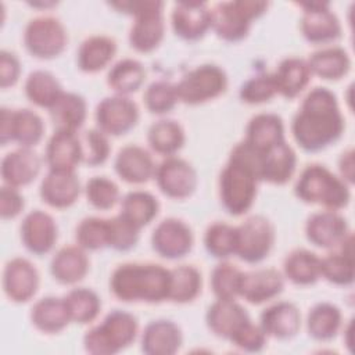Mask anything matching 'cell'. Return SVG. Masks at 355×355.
Here are the masks:
<instances>
[{
    "label": "cell",
    "mask_w": 355,
    "mask_h": 355,
    "mask_svg": "<svg viewBox=\"0 0 355 355\" xmlns=\"http://www.w3.org/2000/svg\"><path fill=\"white\" fill-rule=\"evenodd\" d=\"M311 73L322 79H340L351 67L348 53L341 47H326L312 53L308 58Z\"/></svg>",
    "instance_id": "obj_36"
},
{
    "label": "cell",
    "mask_w": 355,
    "mask_h": 355,
    "mask_svg": "<svg viewBox=\"0 0 355 355\" xmlns=\"http://www.w3.org/2000/svg\"><path fill=\"white\" fill-rule=\"evenodd\" d=\"M39 287V273L32 262L25 258L8 261L3 272V288L14 302L31 300Z\"/></svg>",
    "instance_id": "obj_19"
},
{
    "label": "cell",
    "mask_w": 355,
    "mask_h": 355,
    "mask_svg": "<svg viewBox=\"0 0 355 355\" xmlns=\"http://www.w3.org/2000/svg\"><path fill=\"white\" fill-rule=\"evenodd\" d=\"M286 277L294 284L308 286L315 283L320 275V258L308 250L291 251L283 262Z\"/></svg>",
    "instance_id": "obj_38"
},
{
    "label": "cell",
    "mask_w": 355,
    "mask_h": 355,
    "mask_svg": "<svg viewBox=\"0 0 355 355\" xmlns=\"http://www.w3.org/2000/svg\"><path fill=\"white\" fill-rule=\"evenodd\" d=\"M258 182L254 169L230 154L219 176V197L223 208L236 216L245 214L255 200Z\"/></svg>",
    "instance_id": "obj_5"
},
{
    "label": "cell",
    "mask_w": 355,
    "mask_h": 355,
    "mask_svg": "<svg viewBox=\"0 0 355 355\" xmlns=\"http://www.w3.org/2000/svg\"><path fill=\"white\" fill-rule=\"evenodd\" d=\"M0 143L6 146L10 141L18 143L21 147L31 148L42 140L44 125L42 118L31 110H0Z\"/></svg>",
    "instance_id": "obj_11"
},
{
    "label": "cell",
    "mask_w": 355,
    "mask_h": 355,
    "mask_svg": "<svg viewBox=\"0 0 355 355\" xmlns=\"http://www.w3.org/2000/svg\"><path fill=\"white\" fill-rule=\"evenodd\" d=\"M175 33L184 40H198L211 28V10L204 1H178L172 10Z\"/></svg>",
    "instance_id": "obj_18"
},
{
    "label": "cell",
    "mask_w": 355,
    "mask_h": 355,
    "mask_svg": "<svg viewBox=\"0 0 355 355\" xmlns=\"http://www.w3.org/2000/svg\"><path fill=\"white\" fill-rule=\"evenodd\" d=\"M302 11L301 32L311 43H330L340 37L341 25L327 1L300 3Z\"/></svg>",
    "instance_id": "obj_13"
},
{
    "label": "cell",
    "mask_w": 355,
    "mask_h": 355,
    "mask_svg": "<svg viewBox=\"0 0 355 355\" xmlns=\"http://www.w3.org/2000/svg\"><path fill=\"white\" fill-rule=\"evenodd\" d=\"M76 241L83 250H101L110 243V220L104 218H85L76 227Z\"/></svg>",
    "instance_id": "obj_45"
},
{
    "label": "cell",
    "mask_w": 355,
    "mask_h": 355,
    "mask_svg": "<svg viewBox=\"0 0 355 355\" xmlns=\"http://www.w3.org/2000/svg\"><path fill=\"white\" fill-rule=\"evenodd\" d=\"M283 276L273 268L243 272L239 295L251 304H262L282 293Z\"/></svg>",
    "instance_id": "obj_21"
},
{
    "label": "cell",
    "mask_w": 355,
    "mask_h": 355,
    "mask_svg": "<svg viewBox=\"0 0 355 355\" xmlns=\"http://www.w3.org/2000/svg\"><path fill=\"white\" fill-rule=\"evenodd\" d=\"M154 178L159 190L171 198L189 197L197 186L194 168L187 161L172 155L155 166Z\"/></svg>",
    "instance_id": "obj_14"
},
{
    "label": "cell",
    "mask_w": 355,
    "mask_h": 355,
    "mask_svg": "<svg viewBox=\"0 0 355 355\" xmlns=\"http://www.w3.org/2000/svg\"><path fill=\"white\" fill-rule=\"evenodd\" d=\"M62 87L53 73L49 71H33L25 82V94L36 105L51 108L62 94Z\"/></svg>",
    "instance_id": "obj_40"
},
{
    "label": "cell",
    "mask_w": 355,
    "mask_h": 355,
    "mask_svg": "<svg viewBox=\"0 0 355 355\" xmlns=\"http://www.w3.org/2000/svg\"><path fill=\"white\" fill-rule=\"evenodd\" d=\"M136 334V318L129 312L114 309L100 324L92 327L85 334L83 345L93 355H112L130 345Z\"/></svg>",
    "instance_id": "obj_6"
},
{
    "label": "cell",
    "mask_w": 355,
    "mask_h": 355,
    "mask_svg": "<svg viewBox=\"0 0 355 355\" xmlns=\"http://www.w3.org/2000/svg\"><path fill=\"white\" fill-rule=\"evenodd\" d=\"M306 326L312 338L319 341H329L338 333L341 326V312L333 304H316L308 313Z\"/></svg>",
    "instance_id": "obj_41"
},
{
    "label": "cell",
    "mask_w": 355,
    "mask_h": 355,
    "mask_svg": "<svg viewBox=\"0 0 355 355\" xmlns=\"http://www.w3.org/2000/svg\"><path fill=\"white\" fill-rule=\"evenodd\" d=\"M82 161L87 165H101L110 155V144L105 135L98 129H89L80 136Z\"/></svg>",
    "instance_id": "obj_51"
},
{
    "label": "cell",
    "mask_w": 355,
    "mask_h": 355,
    "mask_svg": "<svg viewBox=\"0 0 355 355\" xmlns=\"http://www.w3.org/2000/svg\"><path fill=\"white\" fill-rule=\"evenodd\" d=\"M69 318L76 323H90L98 315L101 301L98 295L89 288H73L64 297Z\"/></svg>",
    "instance_id": "obj_44"
},
{
    "label": "cell",
    "mask_w": 355,
    "mask_h": 355,
    "mask_svg": "<svg viewBox=\"0 0 355 355\" xmlns=\"http://www.w3.org/2000/svg\"><path fill=\"white\" fill-rule=\"evenodd\" d=\"M115 172L128 183H146L154 176L155 165L147 150L140 146H125L119 150L115 162Z\"/></svg>",
    "instance_id": "obj_24"
},
{
    "label": "cell",
    "mask_w": 355,
    "mask_h": 355,
    "mask_svg": "<svg viewBox=\"0 0 355 355\" xmlns=\"http://www.w3.org/2000/svg\"><path fill=\"white\" fill-rule=\"evenodd\" d=\"M294 191L304 202L319 204L330 211L341 209L349 201L347 183L319 164L304 168L294 186Z\"/></svg>",
    "instance_id": "obj_3"
},
{
    "label": "cell",
    "mask_w": 355,
    "mask_h": 355,
    "mask_svg": "<svg viewBox=\"0 0 355 355\" xmlns=\"http://www.w3.org/2000/svg\"><path fill=\"white\" fill-rule=\"evenodd\" d=\"M266 336L287 340L294 337L301 326L298 308L287 301L276 302L261 313V324Z\"/></svg>",
    "instance_id": "obj_26"
},
{
    "label": "cell",
    "mask_w": 355,
    "mask_h": 355,
    "mask_svg": "<svg viewBox=\"0 0 355 355\" xmlns=\"http://www.w3.org/2000/svg\"><path fill=\"white\" fill-rule=\"evenodd\" d=\"M159 204L157 198L141 190L129 191L121 201L119 215L139 230L148 225L158 214Z\"/></svg>",
    "instance_id": "obj_37"
},
{
    "label": "cell",
    "mask_w": 355,
    "mask_h": 355,
    "mask_svg": "<svg viewBox=\"0 0 355 355\" xmlns=\"http://www.w3.org/2000/svg\"><path fill=\"white\" fill-rule=\"evenodd\" d=\"M110 243L118 251H128L136 245L139 240V229L125 220L121 215L110 218Z\"/></svg>",
    "instance_id": "obj_52"
},
{
    "label": "cell",
    "mask_w": 355,
    "mask_h": 355,
    "mask_svg": "<svg viewBox=\"0 0 355 355\" xmlns=\"http://www.w3.org/2000/svg\"><path fill=\"white\" fill-rule=\"evenodd\" d=\"M40 171L39 155L28 148L21 147L8 153L1 161V178L7 186L19 187L31 183Z\"/></svg>",
    "instance_id": "obj_28"
},
{
    "label": "cell",
    "mask_w": 355,
    "mask_h": 355,
    "mask_svg": "<svg viewBox=\"0 0 355 355\" xmlns=\"http://www.w3.org/2000/svg\"><path fill=\"white\" fill-rule=\"evenodd\" d=\"M255 154L257 175L259 180L283 184L293 176L295 171L297 157L294 150L286 143V140L270 147L266 151H255Z\"/></svg>",
    "instance_id": "obj_16"
},
{
    "label": "cell",
    "mask_w": 355,
    "mask_h": 355,
    "mask_svg": "<svg viewBox=\"0 0 355 355\" xmlns=\"http://www.w3.org/2000/svg\"><path fill=\"white\" fill-rule=\"evenodd\" d=\"M21 72V65L14 53H10L7 50L0 51V86L1 89L12 86Z\"/></svg>",
    "instance_id": "obj_55"
},
{
    "label": "cell",
    "mask_w": 355,
    "mask_h": 355,
    "mask_svg": "<svg viewBox=\"0 0 355 355\" xmlns=\"http://www.w3.org/2000/svg\"><path fill=\"white\" fill-rule=\"evenodd\" d=\"M143 100L146 108L153 114H166L172 111L179 101L176 85L166 80H157L147 86Z\"/></svg>",
    "instance_id": "obj_48"
},
{
    "label": "cell",
    "mask_w": 355,
    "mask_h": 355,
    "mask_svg": "<svg viewBox=\"0 0 355 355\" xmlns=\"http://www.w3.org/2000/svg\"><path fill=\"white\" fill-rule=\"evenodd\" d=\"M147 140L155 153L171 157L183 147L184 130L176 121L159 119L150 126Z\"/></svg>",
    "instance_id": "obj_39"
},
{
    "label": "cell",
    "mask_w": 355,
    "mask_h": 355,
    "mask_svg": "<svg viewBox=\"0 0 355 355\" xmlns=\"http://www.w3.org/2000/svg\"><path fill=\"white\" fill-rule=\"evenodd\" d=\"M146 71L141 62L133 58H123L112 65L108 72V86L121 96L136 92L144 82Z\"/></svg>",
    "instance_id": "obj_42"
},
{
    "label": "cell",
    "mask_w": 355,
    "mask_h": 355,
    "mask_svg": "<svg viewBox=\"0 0 355 355\" xmlns=\"http://www.w3.org/2000/svg\"><path fill=\"white\" fill-rule=\"evenodd\" d=\"M53 277L62 284H73L85 277L89 259L79 245H67L57 251L50 263Z\"/></svg>",
    "instance_id": "obj_30"
},
{
    "label": "cell",
    "mask_w": 355,
    "mask_h": 355,
    "mask_svg": "<svg viewBox=\"0 0 355 355\" xmlns=\"http://www.w3.org/2000/svg\"><path fill=\"white\" fill-rule=\"evenodd\" d=\"M277 93L273 73H259L247 79L240 87V98L247 104L269 101Z\"/></svg>",
    "instance_id": "obj_49"
},
{
    "label": "cell",
    "mask_w": 355,
    "mask_h": 355,
    "mask_svg": "<svg viewBox=\"0 0 355 355\" xmlns=\"http://www.w3.org/2000/svg\"><path fill=\"white\" fill-rule=\"evenodd\" d=\"M21 240L32 254H47L57 240L54 219L40 209L29 212L21 225Z\"/></svg>",
    "instance_id": "obj_20"
},
{
    "label": "cell",
    "mask_w": 355,
    "mask_h": 355,
    "mask_svg": "<svg viewBox=\"0 0 355 355\" xmlns=\"http://www.w3.org/2000/svg\"><path fill=\"white\" fill-rule=\"evenodd\" d=\"M311 75L312 73L305 60L297 57L284 58L273 73L277 93L286 98L297 97L309 83Z\"/></svg>",
    "instance_id": "obj_31"
},
{
    "label": "cell",
    "mask_w": 355,
    "mask_h": 355,
    "mask_svg": "<svg viewBox=\"0 0 355 355\" xmlns=\"http://www.w3.org/2000/svg\"><path fill=\"white\" fill-rule=\"evenodd\" d=\"M183 341L176 323L168 319L150 322L141 336V351L148 355H172L178 352Z\"/></svg>",
    "instance_id": "obj_27"
},
{
    "label": "cell",
    "mask_w": 355,
    "mask_h": 355,
    "mask_svg": "<svg viewBox=\"0 0 355 355\" xmlns=\"http://www.w3.org/2000/svg\"><path fill=\"white\" fill-rule=\"evenodd\" d=\"M201 291V273L191 265H182L171 270L168 300L179 304L193 301Z\"/></svg>",
    "instance_id": "obj_43"
},
{
    "label": "cell",
    "mask_w": 355,
    "mask_h": 355,
    "mask_svg": "<svg viewBox=\"0 0 355 355\" xmlns=\"http://www.w3.org/2000/svg\"><path fill=\"white\" fill-rule=\"evenodd\" d=\"M275 241L272 223L261 215L247 218L236 226V255L248 262L257 263L268 257Z\"/></svg>",
    "instance_id": "obj_9"
},
{
    "label": "cell",
    "mask_w": 355,
    "mask_h": 355,
    "mask_svg": "<svg viewBox=\"0 0 355 355\" xmlns=\"http://www.w3.org/2000/svg\"><path fill=\"white\" fill-rule=\"evenodd\" d=\"M115 40L97 35L85 39L78 50V67L83 72H97L103 69L115 55Z\"/></svg>",
    "instance_id": "obj_35"
},
{
    "label": "cell",
    "mask_w": 355,
    "mask_h": 355,
    "mask_svg": "<svg viewBox=\"0 0 355 355\" xmlns=\"http://www.w3.org/2000/svg\"><path fill=\"white\" fill-rule=\"evenodd\" d=\"M266 1L237 0L222 1L211 8V28L226 42H239L250 31L251 21L268 8Z\"/></svg>",
    "instance_id": "obj_7"
},
{
    "label": "cell",
    "mask_w": 355,
    "mask_h": 355,
    "mask_svg": "<svg viewBox=\"0 0 355 355\" xmlns=\"http://www.w3.org/2000/svg\"><path fill=\"white\" fill-rule=\"evenodd\" d=\"M244 141L255 151H266L270 147L284 141L283 121L276 114H257L245 128Z\"/></svg>",
    "instance_id": "obj_29"
},
{
    "label": "cell",
    "mask_w": 355,
    "mask_h": 355,
    "mask_svg": "<svg viewBox=\"0 0 355 355\" xmlns=\"http://www.w3.org/2000/svg\"><path fill=\"white\" fill-rule=\"evenodd\" d=\"M230 341L245 352H259L265 347L266 334L261 326H255L250 320L230 338Z\"/></svg>",
    "instance_id": "obj_53"
},
{
    "label": "cell",
    "mask_w": 355,
    "mask_h": 355,
    "mask_svg": "<svg viewBox=\"0 0 355 355\" xmlns=\"http://www.w3.org/2000/svg\"><path fill=\"white\" fill-rule=\"evenodd\" d=\"M344 130L336 96L326 87L312 89L293 118L291 132L301 148L319 151L334 143Z\"/></svg>",
    "instance_id": "obj_1"
},
{
    "label": "cell",
    "mask_w": 355,
    "mask_h": 355,
    "mask_svg": "<svg viewBox=\"0 0 355 355\" xmlns=\"http://www.w3.org/2000/svg\"><path fill=\"white\" fill-rule=\"evenodd\" d=\"M24 208V198L15 187L4 184L0 189V215L3 219L15 218Z\"/></svg>",
    "instance_id": "obj_54"
},
{
    "label": "cell",
    "mask_w": 355,
    "mask_h": 355,
    "mask_svg": "<svg viewBox=\"0 0 355 355\" xmlns=\"http://www.w3.org/2000/svg\"><path fill=\"white\" fill-rule=\"evenodd\" d=\"M204 244L215 258H227L236 252V226L215 222L205 230Z\"/></svg>",
    "instance_id": "obj_46"
},
{
    "label": "cell",
    "mask_w": 355,
    "mask_h": 355,
    "mask_svg": "<svg viewBox=\"0 0 355 355\" xmlns=\"http://www.w3.org/2000/svg\"><path fill=\"white\" fill-rule=\"evenodd\" d=\"M338 165H340V172L343 175V180L352 183L354 182V151L348 150L343 153Z\"/></svg>",
    "instance_id": "obj_56"
},
{
    "label": "cell",
    "mask_w": 355,
    "mask_h": 355,
    "mask_svg": "<svg viewBox=\"0 0 355 355\" xmlns=\"http://www.w3.org/2000/svg\"><path fill=\"white\" fill-rule=\"evenodd\" d=\"M31 319L43 333H58L71 322L64 298L57 297H44L35 302Z\"/></svg>",
    "instance_id": "obj_33"
},
{
    "label": "cell",
    "mask_w": 355,
    "mask_h": 355,
    "mask_svg": "<svg viewBox=\"0 0 355 355\" xmlns=\"http://www.w3.org/2000/svg\"><path fill=\"white\" fill-rule=\"evenodd\" d=\"M86 197L94 208L110 209L118 201L119 190L112 180L104 176H94L86 184Z\"/></svg>",
    "instance_id": "obj_50"
},
{
    "label": "cell",
    "mask_w": 355,
    "mask_h": 355,
    "mask_svg": "<svg viewBox=\"0 0 355 355\" xmlns=\"http://www.w3.org/2000/svg\"><path fill=\"white\" fill-rule=\"evenodd\" d=\"M111 7L116 8L121 12L135 15V22L129 32V43L135 50L140 53H150L161 43L165 31L162 1H114Z\"/></svg>",
    "instance_id": "obj_4"
},
{
    "label": "cell",
    "mask_w": 355,
    "mask_h": 355,
    "mask_svg": "<svg viewBox=\"0 0 355 355\" xmlns=\"http://www.w3.org/2000/svg\"><path fill=\"white\" fill-rule=\"evenodd\" d=\"M308 240L322 248L338 247L351 233L345 218L336 211H320L312 214L305 225Z\"/></svg>",
    "instance_id": "obj_17"
},
{
    "label": "cell",
    "mask_w": 355,
    "mask_h": 355,
    "mask_svg": "<svg viewBox=\"0 0 355 355\" xmlns=\"http://www.w3.org/2000/svg\"><path fill=\"white\" fill-rule=\"evenodd\" d=\"M110 287L125 302H161L169 297L171 270L157 263H123L112 272Z\"/></svg>",
    "instance_id": "obj_2"
},
{
    "label": "cell",
    "mask_w": 355,
    "mask_h": 355,
    "mask_svg": "<svg viewBox=\"0 0 355 355\" xmlns=\"http://www.w3.org/2000/svg\"><path fill=\"white\" fill-rule=\"evenodd\" d=\"M80 193V184L75 172L50 171L40 184L42 200L54 208L72 205Z\"/></svg>",
    "instance_id": "obj_25"
},
{
    "label": "cell",
    "mask_w": 355,
    "mask_h": 355,
    "mask_svg": "<svg viewBox=\"0 0 355 355\" xmlns=\"http://www.w3.org/2000/svg\"><path fill=\"white\" fill-rule=\"evenodd\" d=\"M151 244L157 254L168 259L184 257L193 245L191 229L180 219L168 218L161 220L153 232Z\"/></svg>",
    "instance_id": "obj_15"
},
{
    "label": "cell",
    "mask_w": 355,
    "mask_h": 355,
    "mask_svg": "<svg viewBox=\"0 0 355 355\" xmlns=\"http://www.w3.org/2000/svg\"><path fill=\"white\" fill-rule=\"evenodd\" d=\"M241 270L229 262L218 263L211 273V288L219 300H234L239 297Z\"/></svg>",
    "instance_id": "obj_47"
},
{
    "label": "cell",
    "mask_w": 355,
    "mask_h": 355,
    "mask_svg": "<svg viewBox=\"0 0 355 355\" xmlns=\"http://www.w3.org/2000/svg\"><path fill=\"white\" fill-rule=\"evenodd\" d=\"M24 43L33 57L49 60L64 51L67 33L57 18L49 15L36 17L25 26Z\"/></svg>",
    "instance_id": "obj_10"
},
{
    "label": "cell",
    "mask_w": 355,
    "mask_h": 355,
    "mask_svg": "<svg viewBox=\"0 0 355 355\" xmlns=\"http://www.w3.org/2000/svg\"><path fill=\"white\" fill-rule=\"evenodd\" d=\"M320 275L330 283L348 286L354 282V257H352V234L349 233L340 250L320 259Z\"/></svg>",
    "instance_id": "obj_32"
},
{
    "label": "cell",
    "mask_w": 355,
    "mask_h": 355,
    "mask_svg": "<svg viewBox=\"0 0 355 355\" xmlns=\"http://www.w3.org/2000/svg\"><path fill=\"white\" fill-rule=\"evenodd\" d=\"M86 101L76 93H62L50 108V116L57 130L76 132L86 119Z\"/></svg>",
    "instance_id": "obj_34"
},
{
    "label": "cell",
    "mask_w": 355,
    "mask_h": 355,
    "mask_svg": "<svg viewBox=\"0 0 355 355\" xmlns=\"http://www.w3.org/2000/svg\"><path fill=\"white\" fill-rule=\"evenodd\" d=\"M226 86L225 71L218 65L204 64L187 72L176 85V92L179 101L196 105L220 96Z\"/></svg>",
    "instance_id": "obj_8"
},
{
    "label": "cell",
    "mask_w": 355,
    "mask_h": 355,
    "mask_svg": "<svg viewBox=\"0 0 355 355\" xmlns=\"http://www.w3.org/2000/svg\"><path fill=\"white\" fill-rule=\"evenodd\" d=\"M80 161L82 146L76 132L55 130L46 146V162L50 171L73 172Z\"/></svg>",
    "instance_id": "obj_22"
},
{
    "label": "cell",
    "mask_w": 355,
    "mask_h": 355,
    "mask_svg": "<svg viewBox=\"0 0 355 355\" xmlns=\"http://www.w3.org/2000/svg\"><path fill=\"white\" fill-rule=\"evenodd\" d=\"M137 105L121 94L105 97L96 107V122L104 135H125L137 123Z\"/></svg>",
    "instance_id": "obj_12"
},
{
    "label": "cell",
    "mask_w": 355,
    "mask_h": 355,
    "mask_svg": "<svg viewBox=\"0 0 355 355\" xmlns=\"http://www.w3.org/2000/svg\"><path fill=\"white\" fill-rule=\"evenodd\" d=\"M247 311L234 300H216L207 312V324L209 330L222 338H230L250 322Z\"/></svg>",
    "instance_id": "obj_23"
}]
</instances>
